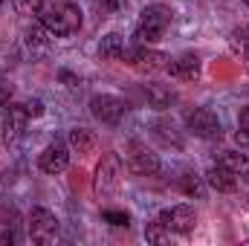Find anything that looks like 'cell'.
<instances>
[{"label":"cell","mask_w":249,"mask_h":246,"mask_svg":"<svg viewBox=\"0 0 249 246\" xmlns=\"http://www.w3.org/2000/svg\"><path fill=\"white\" fill-rule=\"evenodd\" d=\"M206 185L209 188H214V191H220V194H232L235 188H238V177L229 171V168H223L220 162H214L209 171H206Z\"/></svg>","instance_id":"4fadbf2b"},{"label":"cell","mask_w":249,"mask_h":246,"mask_svg":"<svg viewBox=\"0 0 249 246\" xmlns=\"http://www.w3.org/2000/svg\"><path fill=\"white\" fill-rule=\"evenodd\" d=\"M171 235H174V232H171L162 220H154V223H148V226H145V238H148L151 244H168V241H171Z\"/></svg>","instance_id":"d6986e66"},{"label":"cell","mask_w":249,"mask_h":246,"mask_svg":"<svg viewBox=\"0 0 249 246\" xmlns=\"http://www.w3.org/2000/svg\"><path fill=\"white\" fill-rule=\"evenodd\" d=\"M102 217H105L110 226H127V223H130L127 211H102Z\"/></svg>","instance_id":"cb8c5ba5"},{"label":"cell","mask_w":249,"mask_h":246,"mask_svg":"<svg viewBox=\"0 0 249 246\" xmlns=\"http://www.w3.org/2000/svg\"><path fill=\"white\" fill-rule=\"evenodd\" d=\"M122 53H124V38L119 32H107V35L99 41V55H102V58L116 61V58H122Z\"/></svg>","instance_id":"e0dca14e"},{"label":"cell","mask_w":249,"mask_h":246,"mask_svg":"<svg viewBox=\"0 0 249 246\" xmlns=\"http://www.w3.org/2000/svg\"><path fill=\"white\" fill-rule=\"evenodd\" d=\"M12 6H15V12H20V15H38L41 0H12Z\"/></svg>","instance_id":"603a6c76"},{"label":"cell","mask_w":249,"mask_h":246,"mask_svg":"<svg viewBox=\"0 0 249 246\" xmlns=\"http://www.w3.org/2000/svg\"><path fill=\"white\" fill-rule=\"evenodd\" d=\"M38 20L53 38H67L81 29V12L70 0H41Z\"/></svg>","instance_id":"6da1fadb"},{"label":"cell","mask_w":249,"mask_h":246,"mask_svg":"<svg viewBox=\"0 0 249 246\" xmlns=\"http://www.w3.org/2000/svg\"><path fill=\"white\" fill-rule=\"evenodd\" d=\"M124 165L139 177H154L160 171V157L145 142H130L124 148Z\"/></svg>","instance_id":"5b68a950"},{"label":"cell","mask_w":249,"mask_h":246,"mask_svg":"<svg viewBox=\"0 0 249 246\" xmlns=\"http://www.w3.org/2000/svg\"><path fill=\"white\" fill-rule=\"evenodd\" d=\"M238 124H241V130H249V107H244V110H241V119H238Z\"/></svg>","instance_id":"f1b7e54d"},{"label":"cell","mask_w":249,"mask_h":246,"mask_svg":"<svg viewBox=\"0 0 249 246\" xmlns=\"http://www.w3.org/2000/svg\"><path fill=\"white\" fill-rule=\"evenodd\" d=\"M229 44H232L235 53H249V26H238L229 35Z\"/></svg>","instance_id":"44dd1931"},{"label":"cell","mask_w":249,"mask_h":246,"mask_svg":"<svg viewBox=\"0 0 249 246\" xmlns=\"http://www.w3.org/2000/svg\"><path fill=\"white\" fill-rule=\"evenodd\" d=\"M23 107H26L29 119H38V116H44V102H41V99H29Z\"/></svg>","instance_id":"d4e9b609"},{"label":"cell","mask_w":249,"mask_h":246,"mask_svg":"<svg viewBox=\"0 0 249 246\" xmlns=\"http://www.w3.org/2000/svg\"><path fill=\"white\" fill-rule=\"evenodd\" d=\"M217 162L223 168H229L238 180H244L249 185V157L247 154H238V151H220L217 154Z\"/></svg>","instance_id":"9a60e30c"},{"label":"cell","mask_w":249,"mask_h":246,"mask_svg":"<svg viewBox=\"0 0 249 246\" xmlns=\"http://www.w3.org/2000/svg\"><path fill=\"white\" fill-rule=\"evenodd\" d=\"M186 127H188V133H194L200 139H220V133H223L217 113L209 110V107H194L186 116Z\"/></svg>","instance_id":"52a82bcc"},{"label":"cell","mask_w":249,"mask_h":246,"mask_svg":"<svg viewBox=\"0 0 249 246\" xmlns=\"http://www.w3.org/2000/svg\"><path fill=\"white\" fill-rule=\"evenodd\" d=\"M180 188L186 191L188 197H203V177H194V174H183V177H180Z\"/></svg>","instance_id":"ffe728a7"},{"label":"cell","mask_w":249,"mask_h":246,"mask_svg":"<svg viewBox=\"0 0 249 246\" xmlns=\"http://www.w3.org/2000/svg\"><path fill=\"white\" fill-rule=\"evenodd\" d=\"M165 70H168L171 78H177V81H197V78H200V70H203V61H200L194 53H183L180 58H171Z\"/></svg>","instance_id":"7c38bea8"},{"label":"cell","mask_w":249,"mask_h":246,"mask_svg":"<svg viewBox=\"0 0 249 246\" xmlns=\"http://www.w3.org/2000/svg\"><path fill=\"white\" fill-rule=\"evenodd\" d=\"M9 102H12V84H6V81L0 78V107L9 105Z\"/></svg>","instance_id":"83f0119b"},{"label":"cell","mask_w":249,"mask_h":246,"mask_svg":"<svg viewBox=\"0 0 249 246\" xmlns=\"http://www.w3.org/2000/svg\"><path fill=\"white\" fill-rule=\"evenodd\" d=\"M244 3H247V6H249V0H244Z\"/></svg>","instance_id":"d6a6232c"},{"label":"cell","mask_w":249,"mask_h":246,"mask_svg":"<svg viewBox=\"0 0 249 246\" xmlns=\"http://www.w3.org/2000/svg\"><path fill=\"white\" fill-rule=\"evenodd\" d=\"M58 78H61L70 90H75V87L81 84V81H78V75H72V72H67V70H61V72H58Z\"/></svg>","instance_id":"4316f807"},{"label":"cell","mask_w":249,"mask_h":246,"mask_svg":"<svg viewBox=\"0 0 249 246\" xmlns=\"http://www.w3.org/2000/svg\"><path fill=\"white\" fill-rule=\"evenodd\" d=\"M119 185H122V157H119L116 151H107V154L99 159V165H96L93 191H96V197L107 200V197H113V194L119 191Z\"/></svg>","instance_id":"3957f363"},{"label":"cell","mask_w":249,"mask_h":246,"mask_svg":"<svg viewBox=\"0 0 249 246\" xmlns=\"http://www.w3.org/2000/svg\"><path fill=\"white\" fill-rule=\"evenodd\" d=\"M38 165H41L44 174H61V171H67V165H70V145L61 142V139L50 142V145L41 151Z\"/></svg>","instance_id":"30bf717a"},{"label":"cell","mask_w":249,"mask_h":246,"mask_svg":"<svg viewBox=\"0 0 249 246\" xmlns=\"http://www.w3.org/2000/svg\"><path fill=\"white\" fill-rule=\"evenodd\" d=\"M171 20H174V12H171L165 3H151V6H145L142 15H139V26H136V44L145 47V44L162 41V35L168 32Z\"/></svg>","instance_id":"7a4b0ae2"},{"label":"cell","mask_w":249,"mask_h":246,"mask_svg":"<svg viewBox=\"0 0 249 246\" xmlns=\"http://www.w3.org/2000/svg\"><path fill=\"white\" fill-rule=\"evenodd\" d=\"M122 58L130 64V67L142 70V72H157V70H165V67H168V61H171L165 53H160V50H145L142 44H139V47H133V50H127V47H124Z\"/></svg>","instance_id":"9c48e42d"},{"label":"cell","mask_w":249,"mask_h":246,"mask_svg":"<svg viewBox=\"0 0 249 246\" xmlns=\"http://www.w3.org/2000/svg\"><path fill=\"white\" fill-rule=\"evenodd\" d=\"M26 122H29V113H26L23 105H15V102L3 105L0 107V139L6 145H18L20 136H23Z\"/></svg>","instance_id":"277c9868"},{"label":"cell","mask_w":249,"mask_h":246,"mask_svg":"<svg viewBox=\"0 0 249 246\" xmlns=\"http://www.w3.org/2000/svg\"><path fill=\"white\" fill-rule=\"evenodd\" d=\"M67 145H70L72 154H93V148H96V136H93V130H87V127H72Z\"/></svg>","instance_id":"2e32d148"},{"label":"cell","mask_w":249,"mask_h":246,"mask_svg":"<svg viewBox=\"0 0 249 246\" xmlns=\"http://www.w3.org/2000/svg\"><path fill=\"white\" fill-rule=\"evenodd\" d=\"M142 93H145L148 105L157 107V110H165V107H171V105L177 102V93H174L168 84H157V81H151V84L142 87Z\"/></svg>","instance_id":"5bb4252c"},{"label":"cell","mask_w":249,"mask_h":246,"mask_svg":"<svg viewBox=\"0 0 249 246\" xmlns=\"http://www.w3.org/2000/svg\"><path fill=\"white\" fill-rule=\"evenodd\" d=\"M235 142L238 145H249V130H238L235 133Z\"/></svg>","instance_id":"f546056e"},{"label":"cell","mask_w":249,"mask_h":246,"mask_svg":"<svg viewBox=\"0 0 249 246\" xmlns=\"http://www.w3.org/2000/svg\"><path fill=\"white\" fill-rule=\"evenodd\" d=\"M26 229H29V238L35 244H50V241L58 238V217L50 209H32L29 220H26Z\"/></svg>","instance_id":"8992f818"},{"label":"cell","mask_w":249,"mask_h":246,"mask_svg":"<svg viewBox=\"0 0 249 246\" xmlns=\"http://www.w3.org/2000/svg\"><path fill=\"white\" fill-rule=\"evenodd\" d=\"M157 136H160L165 145H174V148H180V145H183V139L174 133V124H168V122H160V124H157Z\"/></svg>","instance_id":"7402d4cb"},{"label":"cell","mask_w":249,"mask_h":246,"mask_svg":"<svg viewBox=\"0 0 249 246\" xmlns=\"http://www.w3.org/2000/svg\"><path fill=\"white\" fill-rule=\"evenodd\" d=\"M124 110H127V105H124L119 96L99 93V96L90 99V113H93L99 122H105V124H119L122 122V116H124Z\"/></svg>","instance_id":"ba28073f"},{"label":"cell","mask_w":249,"mask_h":246,"mask_svg":"<svg viewBox=\"0 0 249 246\" xmlns=\"http://www.w3.org/2000/svg\"><path fill=\"white\" fill-rule=\"evenodd\" d=\"M6 3H9V0H0V6H6Z\"/></svg>","instance_id":"1f68e13d"},{"label":"cell","mask_w":249,"mask_h":246,"mask_svg":"<svg viewBox=\"0 0 249 246\" xmlns=\"http://www.w3.org/2000/svg\"><path fill=\"white\" fill-rule=\"evenodd\" d=\"M157 220H162L171 232H180V235H188L194 226H197V211L186 206V203H180V206H171V209H165Z\"/></svg>","instance_id":"8fae6325"},{"label":"cell","mask_w":249,"mask_h":246,"mask_svg":"<svg viewBox=\"0 0 249 246\" xmlns=\"http://www.w3.org/2000/svg\"><path fill=\"white\" fill-rule=\"evenodd\" d=\"M50 38H53V35H50L44 26H26V29H23V41H26L29 50H47Z\"/></svg>","instance_id":"ac0fdd59"},{"label":"cell","mask_w":249,"mask_h":246,"mask_svg":"<svg viewBox=\"0 0 249 246\" xmlns=\"http://www.w3.org/2000/svg\"><path fill=\"white\" fill-rule=\"evenodd\" d=\"M244 67H247V72H249V53H244Z\"/></svg>","instance_id":"4dcf8cb0"},{"label":"cell","mask_w":249,"mask_h":246,"mask_svg":"<svg viewBox=\"0 0 249 246\" xmlns=\"http://www.w3.org/2000/svg\"><path fill=\"white\" fill-rule=\"evenodd\" d=\"M99 6L105 12H122L124 6H127V0H99Z\"/></svg>","instance_id":"484cf974"}]
</instances>
